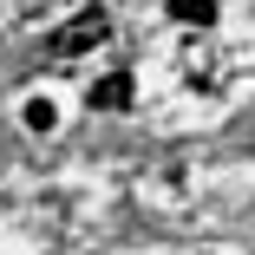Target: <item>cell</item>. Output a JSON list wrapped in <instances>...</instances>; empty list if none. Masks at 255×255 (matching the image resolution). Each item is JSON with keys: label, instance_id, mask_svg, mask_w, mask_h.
<instances>
[{"label": "cell", "instance_id": "3", "mask_svg": "<svg viewBox=\"0 0 255 255\" xmlns=\"http://www.w3.org/2000/svg\"><path fill=\"white\" fill-rule=\"evenodd\" d=\"M20 118H26V131H53V125H59L53 98H26V112H20Z\"/></svg>", "mask_w": 255, "mask_h": 255}, {"label": "cell", "instance_id": "4", "mask_svg": "<svg viewBox=\"0 0 255 255\" xmlns=\"http://www.w3.org/2000/svg\"><path fill=\"white\" fill-rule=\"evenodd\" d=\"M170 13H177V20H196V26H210V20H216L210 0H170Z\"/></svg>", "mask_w": 255, "mask_h": 255}, {"label": "cell", "instance_id": "2", "mask_svg": "<svg viewBox=\"0 0 255 255\" xmlns=\"http://www.w3.org/2000/svg\"><path fill=\"white\" fill-rule=\"evenodd\" d=\"M85 98H92V112H125V105H131V79H125V72H112V79H98Z\"/></svg>", "mask_w": 255, "mask_h": 255}, {"label": "cell", "instance_id": "1", "mask_svg": "<svg viewBox=\"0 0 255 255\" xmlns=\"http://www.w3.org/2000/svg\"><path fill=\"white\" fill-rule=\"evenodd\" d=\"M105 33H112L105 7H85L79 20H66V26L53 33V46H46V53H53V59H85L92 46H105Z\"/></svg>", "mask_w": 255, "mask_h": 255}]
</instances>
